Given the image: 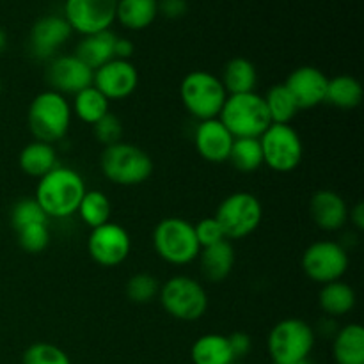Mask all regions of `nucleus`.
Returning <instances> with one entry per match:
<instances>
[{
    "mask_svg": "<svg viewBox=\"0 0 364 364\" xmlns=\"http://www.w3.org/2000/svg\"><path fill=\"white\" fill-rule=\"evenodd\" d=\"M301 267L306 276L315 283H334V281H340L347 272L348 252L338 242H313L302 255Z\"/></svg>",
    "mask_w": 364,
    "mask_h": 364,
    "instance_id": "nucleus-11",
    "label": "nucleus"
},
{
    "mask_svg": "<svg viewBox=\"0 0 364 364\" xmlns=\"http://www.w3.org/2000/svg\"><path fill=\"white\" fill-rule=\"evenodd\" d=\"M132 251V240L128 231L116 223H105L91 230L87 238V252L95 263L100 267L121 265L127 262Z\"/></svg>",
    "mask_w": 364,
    "mask_h": 364,
    "instance_id": "nucleus-13",
    "label": "nucleus"
},
{
    "mask_svg": "<svg viewBox=\"0 0 364 364\" xmlns=\"http://www.w3.org/2000/svg\"><path fill=\"white\" fill-rule=\"evenodd\" d=\"M355 301H358V297H355L354 288L341 279L322 284V290L318 294L320 308L329 318L348 315L354 309Z\"/></svg>",
    "mask_w": 364,
    "mask_h": 364,
    "instance_id": "nucleus-26",
    "label": "nucleus"
},
{
    "mask_svg": "<svg viewBox=\"0 0 364 364\" xmlns=\"http://www.w3.org/2000/svg\"><path fill=\"white\" fill-rule=\"evenodd\" d=\"M191 358L194 364H231L235 361L228 336L215 333L199 336L192 345Z\"/></svg>",
    "mask_w": 364,
    "mask_h": 364,
    "instance_id": "nucleus-27",
    "label": "nucleus"
},
{
    "mask_svg": "<svg viewBox=\"0 0 364 364\" xmlns=\"http://www.w3.org/2000/svg\"><path fill=\"white\" fill-rule=\"evenodd\" d=\"M92 85L105 96L112 100H127L139 87V71L130 60L112 59L102 68L95 70Z\"/></svg>",
    "mask_w": 364,
    "mask_h": 364,
    "instance_id": "nucleus-14",
    "label": "nucleus"
},
{
    "mask_svg": "<svg viewBox=\"0 0 364 364\" xmlns=\"http://www.w3.org/2000/svg\"><path fill=\"white\" fill-rule=\"evenodd\" d=\"M263 102L272 124H290L299 112L297 103L284 84L272 85L263 96Z\"/></svg>",
    "mask_w": 364,
    "mask_h": 364,
    "instance_id": "nucleus-30",
    "label": "nucleus"
},
{
    "mask_svg": "<svg viewBox=\"0 0 364 364\" xmlns=\"http://www.w3.org/2000/svg\"><path fill=\"white\" fill-rule=\"evenodd\" d=\"M135 45L128 38H116L114 43V59L121 60H130V57L134 55Z\"/></svg>",
    "mask_w": 364,
    "mask_h": 364,
    "instance_id": "nucleus-41",
    "label": "nucleus"
},
{
    "mask_svg": "<svg viewBox=\"0 0 364 364\" xmlns=\"http://www.w3.org/2000/svg\"><path fill=\"white\" fill-rule=\"evenodd\" d=\"M159 299L167 315L181 322H196L208 311L205 287L188 276H174L160 284Z\"/></svg>",
    "mask_w": 364,
    "mask_h": 364,
    "instance_id": "nucleus-7",
    "label": "nucleus"
},
{
    "mask_svg": "<svg viewBox=\"0 0 364 364\" xmlns=\"http://www.w3.org/2000/svg\"><path fill=\"white\" fill-rule=\"evenodd\" d=\"M228 162L238 173H255L263 166V153L259 139H235Z\"/></svg>",
    "mask_w": 364,
    "mask_h": 364,
    "instance_id": "nucleus-32",
    "label": "nucleus"
},
{
    "mask_svg": "<svg viewBox=\"0 0 364 364\" xmlns=\"http://www.w3.org/2000/svg\"><path fill=\"white\" fill-rule=\"evenodd\" d=\"M363 85L361 82L350 75H338L327 80L326 103L343 110H352L361 105Z\"/></svg>",
    "mask_w": 364,
    "mask_h": 364,
    "instance_id": "nucleus-28",
    "label": "nucleus"
},
{
    "mask_svg": "<svg viewBox=\"0 0 364 364\" xmlns=\"http://www.w3.org/2000/svg\"><path fill=\"white\" fill-rule=\"evenodd\" d=\"M327 75L315 66H301L288 75L287 89L294 96L299 110L315 109L320 103L326 102Z\"/></svg>",
    "mask_w": 364,
    "mask_h": 364,
    "instance_id": "nucleus-17",
    "label": "nucleus"
},
{
    "mask_svg": "<svg viewBox=\"0 0 364 364\" xmlns=\"http://www.w3.org/2000/svg\"><path fill=\"white\" fill-rule=\"evenodd\" d=\"M6 43H7V38H6V32L0 28V52H2L4 48H6Z\"/></svg>",
    "mask_w": 364,
    "mask_h": 364,
    "instance_id": "nucleus-43",
    "label": "nucleus"
},
{
    "mask_svg": "<svg viewBox=\"0 0 364 364\" xmlns=\"http://www.w3.org/2000/svg\"><path fill=\"white\" fill-rule=\"evenodd\" d=\"M124 291H127L128 301H132L134 304H148L153 299L159 297L160 283L151 274L139 272L127 281Z\"/></svg>",
    "mask_w": 364,
    "mask_h": 364,
    "instance_id": "nucleus-33",
    "label": "nucleus"
},
{
    "mask_svg": "<svg viewBox=\"0 0 364 364\" xmlns=\"http://www.w3.org/2000/svg\"><path fill=\"white\" fill-rule=\"evenodd\" d=\"M0 92H2V80H0Z\"/></svg>",
    "mask_w": 364,
    "mask_h": 364,
    "instance_id": "nucleus-45",
    "label": "nucleus"
},
{
    "mask_svg": "<svg viewBox=\"0 0 364 364\" xmlns=\"http://www.w3.org/2000/svg\"><path fill=\"white\" fill-rule=\"evenodd\" d=\"M259 146L263 164L276 173L287 174L301 166L304 146L291 124H270L259 137Z\"/></svg>",
    "mask_w": 364,
    "mask_h": 364,
    "instance_id": "nucleus-10",
    "label": "nucleus"
},
{
    "mask_svg": "<svg viewBox=\"0 0 364 364\" xmlns=\"http://www.w3.org/2000/svg\"><path fill=\"white\" fill-rule=\"evenodd\" d=\"M92 134H95L96 141L107 148V146H112V144H117V142H121V139H123V134H124V128H123V123H121V119L116 116V114L107 112L102 119L96 121V123L92 124Z\"/></svg>",
    "mask_w": 364,
    "mask_h": 364,
    "instance_id": "nucleus-37",
    "label": "nucleus"
},
{
    "mask_svg": "<svg viewBox=\"0 0 364 364\" xmlns=\"http://www.w3.org/2000/svg\"><path fill=\"white\" fill-rule=\"evenodd\" d=\"M9 219L14 231L21 230L25 226H31V224H46L50 220L34 198L20 199L13 206V210H11Z\"/></svg>",
    "mask_w": 364,
    "mask_h": 364,
    "instance_id": "nucleus-34",
    "label": "nucleus"
},
{
    "mask_svg": "<svg viewBox=\"0 0 364 364\" xmlns=\"http://www.w3.org/2000/svg\"><path fill=\"white\" fill-rule=\"evenodd\" d=\"M77 213L80 215L82 223H84L85 226L95 230V228L109 223L110 213H112V205H110V199L107 198L105 192L85 191Z\"/></svg>",
    "mask_w": 364,
    "mask_h": 364,
    "instance_id": "nucleus-31",
    "label": "nucleus"
},
{
    "mask_svg": "<svg viewBox=\"0 0 364 364\" xmlns=\"http://www.w3.org/2000/svg\"><path fill=\"white\" fill-rule=\"evenodd\" d=\"M109 100L95 87L82 89L80 92L73 96V103H71V112L85 124H95L96 121L102 119L107 112H109Z\"/></svg>",
    "mask_w": 364,
    "mask_h": 364,
    "instance_id": "nucleus-29",
    "label": "nucleus"
},
{
    "mask_svg": "<svg viewBox=\"0 0 364 364\" xmlns=\"http://www.w3.org/2000/svg\"><path fill=\"white\" fill-rule=\"evenodd\" d=\"M71 103L59 92L43 91L28 105L27 123L36 141L53 144L66 137L71 124Z\"/></svg>",
    "mask_w": 364,
    "mask_h": 364,
    "instance_id": "nucleus-2",
    "label": "nucleus"
},
{
    "mask_svg": "<svg viewBox=\"0 0 364 364\" xmlns=\"http://www.w3.org/2000/svg\"><path fill=\"white\" fill-rule=\"evenodd\" d=\"M235 137L220 123L219 117L199 121L194 132V146L203 160L210 164H223L230 159Z\"/></svg>",
    "mask_w": 364,
    "mask_h": 364,
    "instance_id": "nucleus-18",
    "label": "nucleus"
},
{
    "mask_svg": "<svg viewBox=\"0 0 364 364\" xmlns=\"http://www.w3.org/2000/svg\"><path fill=\"white\" fill-rule=\"evenodd\" d=\"M187 9V0H159V14L169 18V20H178V18L185 16Z\"/></svg>",
    "mask_w": 364,
    "mask_h": 364,
    "instance_id": "nucleus-40",
    "label": "nucleus"
},
{
    "mask_svg": "<svg viewBox=\"0 0 364 364\" xmlns=\"http://www.w3.org/2000/svg\"><path fill=\"white\" fill-rule=\"evenodd\" d=\"M231 364H242V363H237V361H233Z\"/></svg>",
    "mask_w": 364,
    "mask_h": 364,
    "instance_id": "nucleus-46",
    "label": "nucleus"
},
{
    "mask_svg": "<svg viewBox=\"0 0 364 364\" xmlns=\"http://www.w3.org/2000/svg\"><path fill=\"white\" fill-rule=\"evenodd\" d=\"M220 82H223L228 96L255 92L256 85H258V71H256L255 64L245 57H233L224 66Z\"/></svg>",
    "mask_w": 364,
    "mask_h": 364,
    "instance_id": "nucleus-22",
    "label": "nucleus"
},
{
    "mask_svg": "<svg viewBox=\"0 0 364 364\" xmlns=\"http://www.w3.org/2000/svg\"><path fill=\"white\" fill-rule=\"evenodd\" d=\"M267 345L274 364L306 361L315 347V331L302 318H284L272 327Z\"/></svg>",
    "mask_w": 364,
    "mask_h": 364,
    "instance_id": "nucleus-9",
    "label": "nucleus"
},
{
    "mask_svg": "<svg viewBox=\"0 0 364 364\" xmlns=\"http://www.w3.org/2000/svg\"><path fill=\"white\" fill-rule=\"evenodd\" d=\"M117 0H66L64 20L82 36L109 31L116 21Z\"/></svg>",
    "mask_w": 364,
    "mask_h": 364,
    "instance_id": "nucleus-12",
    "label": "nucleus"
},
{
    "mask_svg": "<svg viewBox=\"0 0 364 364\" xmlns=\"http://www.w3.org/2000/svg\"><path fill=\"white\" fill-rule=\"evenodd\" d=\"M198 259L205 279H208L210 283H220L233 272L237 256H235V249L231 242L223 240L219 244L201 249Z\"/></svg>",
    "mask_w": 364,
    "mask_h": 364,
    "instance_id": "nucleus-20",
    "label": "nucleus"
},
{
    "mask_svg": "<svg viewBox=\"0 0 364 364\" xmlns=\"http://www.w3.org/2000/svg\"><path fill=\"white\" fill-rule=\"evenodd\" d=\"M213 217L226 240H242L258 230L263 219V206L251 192H233L220 201Z\"/></svg>",
    "mask_w": 364,
    "mask_h": 364,
    "instance_id": "nucleus-8",
    "label": "nucleus"
},
{
    "mask_svg": "<svg viewBox=\"0 0 364 364\" xmlns=\"http://www.w3.org/2000/svg\"><path fill=\"white\" fill-rule=\"evenodd\" d=\"M228 341H230V347L235 355V361H237V359L245 358L252 348V340L247 333L230 334V336H228Z\"/></svg>",
    "mask_w": 364,
    "mask_h": 364,
    "instance_id": "nucleus-39",
    "label": "nucleus"
},
{
    "mask_svg": "<svg viewBox=\"0 0 364 364\" xmlns=\"http://www.w3.org/2000/svg\"><path fill=\"white\" fill-rule=\"evenodd\" d=\"M18 164L27 176L38 178V180L48 174L53 167L59 166L53 144H46L41 141L28 142L18 155Z\"/></svg>",
    "mask_w": 364,
    "mask_h": 364,
    "instance_id": "nucleus-24",
    "label": "nucleus"
},
{
    "mask_svg": "<svg viewBox=\"0 0 364 364\" xmlns=\"http://www.w3.org/2000/svg\"><path fill=\"white\" fill-rule=\"evenodd\" d=\"M117 36L112 31L96 32V34L84 36L82 41L78 43L75 48V55L91 68L92 71L102 68L109 60L114 59V43H116Z\"/></svg>",
    "mask_w": 364,
    "mask_h": 364,
    "instance_id": "nucleus-21",
    "label": "nucleus"
},
{
    "mask_svg": "<svg viewBox=\"0 0 364 364\" xmlns=\"http://www.w3.org/2000/svg\"><path fill=\"white\" fill-rule=\"evenodd\" d=\"M309 213L320 230L338 231L348 223L347 201L334 191H316L309 199Z\"/></svg>",
    "mask_w": 364,
    "mask_h": 364,
    "instance_id": "nucleus-19",
    "label": "nucleus"
},
{
    "mask_svg": "<svg viewBox=\"0 0 364 364\" xmlns=\"http://www.w3.org/2000/svg\"><path fill=\"white\" fill-rule=\"evenodd\" d=\"M21 364H71V361L70 355L60 347L39 341L23 352Z\"/></svg>",
    "mask_w": 364,
    "mask_h": 364,
    "instance_id": "nucleus-35",
    "label": "nucleus"
},
{
    "mask_svg": "<svg viewBox=\"0 0 364 364\" xmlns=\"http://www.w3.org/2000/svg\"><path fill=\"white\" fill-rule=\"evenodd\" d=\"M336 364H364V329L359 323H348L336 331L333 343Z\"/></svg>",
    "mask_w": 364,
    "mask_h": 364,
    "instance_id": "nucleus-23",
    "label": "nucleus"
},
{
    "mask_svg": "<svg viewBox=\"0 0 364 364\" xmlns=\"http://www.w3.org/2000/svg\"><path fill=\"white\" fill-rule=\"evenodd\" d=\"M228 98L219 77L205 70H194L185 75L180 84V100L185 110L198 121L219 117Z\"/></svg>",
    "mask_w": 364,
    "mask_h": 364,
    "instance_id": "nucleus-5",
    "label": "nucleus"
},
{
    "mask_svg": "<svg viewBox=\"0 0 364 364\" xmlns=\"http://www.w3.org/2000/svg\"><path fill=\"white\" fill-rule=\"evenodd\" d=\"M291 364H311L308 361V359H306V361H301V363H291Z\"/></svg>",
    "mask_w": 364,
    "mask_h": 364,
    "instance_id": "nucleus-44",
    "label": "nucleus"
},
{
    "mask_svg": "<svg viewBox=\"0 0 364 364\" xmlns=\"http://www.w3.org/2000/svg\"><path fill=\"white\" fill-rule=\"evenodd\" d=\"M194 233L196 238L199 242V247L205 249L210 247L213 244H219V242L226 240L224 238L223 230H220L219 223L215 220V217H205L199 223L194 224Z\"/></svg>",
    "mask_w": 364,
    "mask_h": 364,
    "instance_id": "nucleus-38",
    "label": "nucleus"
},
{
    "mask_svg": "<svg viewBox=\"0 0 364 364\" xmlns=\"http://www.w3.org/2000/svg\"><path fill=\"white\" fill-rule=\"evenodd\" d=\"M348 220L355 230H364V205L363 203H355L350 210H348Z\"/></svg>",
    "mask_w": 364,
    "mask_h": 364,
    "instance_id": "nucleus-42",
    "label": "nucleus"
},
{
    "mask_svg": "<svg viewBox=\"0 0 364 364\" xmlns=\"http://www.w3.org/2000/svg\"><path fill=\"white\" fill-rule=\"evenodd\" d=\"M153 247L169 265H188L198 259L201 247L196 238L194 224L181 217H166L153 230Z\"/></svg>",
    "mask_w": 364,
    "mask_h": 364,
    "instance_id": "nucleus-6",
    "label": "nucleus"
},
{
    "mask_svg": "<svg viewBox=\"0 0 364 364\" xmlns=\"http://www.w3.org/2000/svg\"><path fill=\"white\" fill-rule=\"evenodd\" d=\"M71 27L64 16L48 14L32 25L28 36V48L31 53L39 60H52L57 55L60 46L70 39Z\"/></svg>",
    "mask_w": 364,
    "mask_h": 364,
    "instance_id": "nucleus-16",
    "label": "nucleus"
},
{
    "mask_svg": "<svg viewBox=\"0 0 364 364\" xmlns=\"http://www.w3.org/2000/svg\"><path fill=\"white\" fill-rule=\"evenodd\" d=\"M159 16V0H117L116 20L128 31H144Z\"/></svg>",
    "mask_w": 364,
    "mask_h": 364,
    "instance_id": "nucleus-25",
    "label": "nucleus"
},
{
    "mask_svg": "<svg viewBox=\"0 0 364 364\" xmlns=\"http://www.w3.org/2000/svg\"><path fill=\"white\" fill-rule=\"evenodd\" d=\"M219 119L235 139H259L272 124L263 96L256 91L228 96Z\"/></svg>",
    "mask_w": 364,
    "mask_h": 364,
    "instance_id": "nucleus-4",
    "label": "nucleus"
},
{
    "mask_svg": "<svg viewBox=\"0 0 364 364\" xmlns=\"http://www.w3.org/2000/svg\"><path fill=\"white\" fill-rule=\"evenodd\" d=\"M95 71L85 66L75 53L70 55H55L46 70V80L52 85V91L59 95L75 96L82 89L92 85Z\"/></svg>",
    "mask_w": 364,
    "mask_h": 364,
    "instance_id": "nucleus-15",
    "label": "nucleus"
},
{
    "mask_svg": "<svg viewBox=\"0 0 364 364\" xmlns=\"http://www.w3.org/2000/svg\"><path fill=\"white\" fill-rule=\"evenodd\" d=\"M18 245L25 252L31 255H39L50 245V228L46 224H31L16 231Z\"/></svg>",
    "mask_w": 364,
    "mask_h": 364,
    "instance_id": "nucleus-36",
    "label": "nucleus"
},
{
    "mask_svg": "<svg viewBox=\"0 0 364 364\" xmlns=\"http://www.w3.org/2000/svg\"><path fill=\"white\" fill-rule=\"evenodd\" d=\"M85 191L84 178L77 171L55 166L39 178L34 199L48 219H68L77 213Z\"/></svg>",
    "mask_w": 364,
    "mask_h": 364,
    "instance_id": "nucleus-1",
    "label": "nucleus"
},
{
    "mask_svg": "<svg viewBox=\"0 0 364 364\" xmlns=\"http://www.w3.org/2000/svg\"><path fill=\"white\" fill-rule=\"evenodd\" d=\"M100 167L107 180L121 187L142 185L153 174L151 156L139 146L123 141L103 148Z\"/></svg>",
    "mask_w": 364,
    "mask_h": 364,
    "instance_id": "nucleus-3",
    "label": "nucleus"
}]
</instances>
